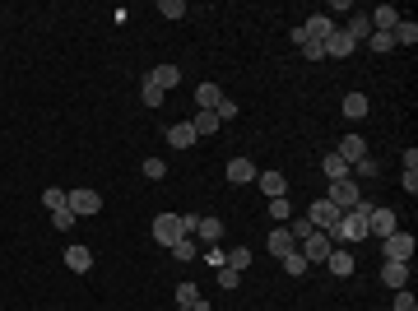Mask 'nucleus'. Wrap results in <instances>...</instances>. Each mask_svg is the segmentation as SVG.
<instances>
[{
  "label": "nucleus",
  "mask_w": 418,
  "mask_h": 311,
  "mask_svg": "<svg viewBox=\"0 0 418 311\" xmlns=\"http://www.w3.org/2000/svg\"><path fill=\"white\" fill-rule=\"evenodd\" d=\"M367 209H372V200H358V209H344L330 237H340V242H367Z\"/></svg>",
  "instance_id": "1"
},
{
  "label": "nucleus",
  "mask_w": 418,
  "mask_h": 311,
  "mask_svg": "<svg viewBox=\"0 0 418 311\" xmlns=\"http://www.w3.org/2000/svg\"><path fill=\"white\" fill-rule=\"evenodd\" d=\"M65 209H70L75 218H89V214H98V209H103V195H98V190H89V186L65 190Z\"/></svg>",
  "instance_id": "2"
},
{
  "label": "nucleus",
  "mask_w": 418,
  "mask_h": 311,
  "mask_svg": "<svg viewBox=\"0 0 418 311\" xmlns=\"http://www.w3.org/2000/svg\"><path fill=\"white\" fill-rule=\"evenodd\" d=\"M325 200L335 204V209H358V200H363V186H358L354 177H344V181H330V195H325Z\"/></svg>",
  "instance_id": "3"
},
{
  "label": "nucleus",
  "mask_w": 418,
  "mask_h": 311,
  "mask_svg": "<svg viewBox=\"0 0 418 311\" xmlns=\"http://www.w3.org/2000/svg\"><path fill=\"white\" fill-rule=\"evenodd\" d=\"M302 218H307V223L316 228V233H335V223H340V209H335L330 200H316Z\"/></svg>",
  "instance_id": "4"
},
{
  "label": "nucleus",
  "mask_w": 418,
  "mask_h": 311,
  "mask_svg": "<svg viewBox=\"0 0 418 311\" xmlns=\"http://www.w3.org/2000/svg\"><path fill=\"white\" fill-rule=\"evenodd\" d=\"M297 28H302V42L325 47V42H330V33H335V19H330V15H311L307 24H297Z\"/></svg>",
  "instance_id": "5"
},
{
  "label": "nucleus",
  "mask_w": 418,
  "mask_h": 311,
  "mask_svg": "<svg viewBox=\"0 0 418 311\" xmlns=\"http://www.w3.org/2000/svg\"><path fill=\"white\" fill-rule=\"evenodd\" d=\"M182 214H158L154 218V242L158 247H172V242H182Z\"/></svg>",
  "instance_id": "6"
},
{
  "label": "nucleus",
  "mask_w": 418,
  "mask_h": 311,
  "mask_svg": "<svg viewBox=\"0 0 418 311\" xmlns=\"http://www.w3.org/2000/svg\"><path fill=\"white\" fill-rule=\"evenodd\" d=\"M330 251H335V237H330V233H311L307 242H302V260H307V265L321 260L325 265V256H330Z\"/></svg>",
  "instance_id": "7"
},
{
  "label": "nucleus",
  "mask_w": 418,
  "mask_h": 311,
  "mask_svg": "<svg viewBox=\"0 0 418 311\" xmlns=\"http://www.w3.org/2000/svg\"><path fill=\"white\" fill-rule=\"evenodd\" d=\"M381 247H386V260H414V237L400 233V228L390 237H381Z\"/></svg>",
  "instance_id": "8"
},
{
  "label": "nucleus",
  "mask_w": 418,
  "mask_h": 311,
  "mask_svg": "<svg viewBox=\"0 0 418 311\" xmlns=\"http://www.w3.org/2000/svg\"><path fill=\"white\" fill-rule=\"evenodd\" d=\"M395 233V209H367V237H390Z\"/></svg>",
  "instance_id": "9"
},
{
  "label": "nucleus",
  "mask_w": 418,
  "mask_h": 311,
  "mask_svg": "<svg viewBox=\"0 0 418 311\" xmlns=\"http://www.w3.org/2000/svg\"><path fill=\"white\" fill-rule=\"evenodd\" d=\"M381 283L395 288V293L409 288V260H386V265H381Z\"/></svg>",
  "instance_id": "10"
},
{
  "label": "nucleus",
  "mask_w": 418,
  "mask_h": 311,
  "mask_svg": "<svg viewBox=\"0 0 418 311\" xmlns=\"http://www.w3.org/2000/svg\"><path fill=\"white\" fill-rule=\"evenodd\" d=\"M256 177H261V168H256L251 158H232L228 163V181L232 186H247V181H256Z\"/></svg>",
  "instance_id": "11"
},
{
  "label": "nucleus",
  "mask_w": 418,
  "mask_h": 311,
  "mask_svg": "<svg viewBox=\"0 0 418 311\" xmlns=\"http://www.w3.org/2000/svg\"><path fill=\"white\" fill-rule=\"evenodd\" d=\"M354 51H358V42H354V37H349L344 28H335V33H330V42H325V56L344 61V56H354Z\"/></svg>",
  "instance_id": "12"
},
{
  "label": "nucleus",
  "mask_w": 418,
  "mask_h": 311,
  "mask_svg": "<svg viewBox=\"0 0 418 311\" xmlns=\"http://www.w3.org/2000/svg\"><path fill=\"white\" fill-rule=\"evenodd\" d=\"M372 33H390V28H395V24H400V10H395V5H376V10H372Z\"/></svg>",
  "instance_id": "13"
},
{
  "label": "nucleus",
  "mask_w": 418,
  "mask_h": 311,
  "mask_svg": "<svg viewBox=\"0 0 418 311\" xmlns=\"http://www.w3.org/2000/svg\"><path fill=\"white\" fill-rule=\"evenodd\" d=\"M325 269H330V274H335V279H349V274H354V251H330V256H325Z\"/></svg>",
  "instance_id": "14"
},
{
  "label": "nucleus",
  "mask_w": 418,
  "mask_h": 311,
  "mask_svg": "<svg viewBox=\"0 0 418 311\" xmlns=\"http://www.w3.org/2000/svg\"><path fill=\"white\" fill-rule=\"evenodd\" d=\"M335 154H340L344 163L354 168L358 158H367V140H363V135H344V140H340V149H335Z\"/></svg>",
  "instance_id": "15"
},
{
  "label": "nucleus",
  "mask_w": 418,
  "mask_h": 311,
  "mask_svg": "<svg viewBox=\"0 0 418 311\" xmlns=\"http://www.w3.org/2000/svg\"><path fill=\"white\" fill-rule=\"evenodd\" d=\"M195 140H200V135H195V125H191V121L168 125V144H172V149H191Z\"/></svg>",
  "instance_id": "16"
},
{
  "label": "nucleus",
  "mask_w": 418,
  "mask_h": 311,
  "mask_svg": "<svg viewBox=\"0 0 418 311\" xmlns=\"http://www.w3.org/2000/svg\"><path fill=\"white\" fill-rule=\"evenodd\" d=\"M265 247H270V256H275V260H284L288 251H297V242H293V233H288V228H275Z\"/></svg>",
  "instance_id": "17"
},
{
  "label": "nucleus",
  "mask_w": 418,
  "mask_h": 311,
  "mask_svg": "<svg viewBox=\"0 0 418 311\" xmlns=\"http://www.w3.org/2000/svg\"><path fill=\"white\" fill-rule=\"evenodd\" d=\"M149 84H154V89H177V84H182V70H177V65H154V70H149Z\"/></svg>",
  "instance_id": "18"
},
{
  "label": "nucleus",
  "mask_w": 418,
  "mask_h": 311,
  "mask_svg": "<svg viewBox=\"0 0 418 311\" xmlns=\"http://www.w3.org/2000/svg\"><path fill=\"white\" fill-rule=\"evenodd\" d=\"M65 265H70L75 274H89V269H93V251H89V247H79V242H75V247L65 251Z\"/></svg>",
  "instance_id": "19"
},
{
  "label": "nucleus",
  "mask_w": 418,
  "mask_h": 311,
  "mask_svg": "<svg viewBox=\"0 0 418 311\" xmlns=\"http://www.w3.org/2000/svg\"><path fill=\"white\" fill-rule=\"evenodd\" d=\"M390 42H395V47H414L418 42V24L414 19H400V24L390 28Z\"/></svg>",
  "instance_id": "20"
},
{
  "label": "nucleus",
  "mask_w": 418,
  "mask_h": 311,
  "mask_svg": "<svg viewBox=\"0 0 418 311\" xmlns=\"http://www.w3.org/2000/svg\"><path fill=\"white\" fill-rule=\"evenodd\" d=\"M195 237H200L204 247H218V242H223V223H218V218H200V223H195Z\"/></svg>",
  "instance_id": "21"
},
{
  "label": "nucleus",
  "mask_w": 418,
  "mask_h": 311,
  "mask_svg": "<svg viewBox=\"0 0 418 311\" xmlns=\"http://www.w3.org/2000/svg\"><path fill=\"white\" fill-rule=\"evenodd\" d=\"M195 103H200V112H214L218 103H223V89H218V84H209V79H204L200 89H195Z\"/></svg>",
  "instance_id": "22"
},
{
  "label": "nucleus",
  "mask_w": 418,
  "mask_h": 311,
  "mask_svg": "<svg viewBox=\"0 0 418 311\" xmlns=\"http://www.w3.org/2000/svg\"><path fill=\"white\" fill-rule=\"evenodd\" d=\"M367 94H349L344 98V116H349V121H363V116H367Z\"/></svg>",
  "instance_id": "23"
},
{
  "label": "nucleus",
  "mask_w": 418,
  "mask_h": 311,
  "mask_svg": "<svg viewBox=\"0 0 418 311\" xmlns=\"http://www.w3.org/2000/svg\"><path fill=\"white\" fill-rule=\"evenodd\" d=\"M191 125H195V135H214V130H223L218 112H195V116H191Z\"/></svg>",
  "instance_id": "24"
},
{
  "label": "nucleus",
  "mask_w": 418,
  "mask_h": 311,
  "mask_svg": "<svg viewBox=\"0 0 418 311\" xmlns=\"http://www.w3.org/2000/svg\"><path fill=\"white\" fill-rule=\"evenodd\" d=\"M321 172L330 177V181H344V177H349V163H344L340 154H325L321 158Z\"/></svg>",
  "instance_id": "25"
},
{
  "label": "nucleus",
  "mask_w": 418,
  "mask_h": 311,
  "mask_svg": "<svg viewBox=\"0 0 418 311\" xmlns=\"http://www.w3.org/2000/svg\"><path fill=\"white\" fill-rule=\"evenodd\" d=\"M344 33H349L354 42H367V37H372V19L367 15H354L349 24H344Z\"/></svg>",
  "instance_id": "26"
},
{
  "label": "nucleus",
  "mask_w": 418,
  "mask_h": 311,
  "mask_svg": "<svg viewBox=\"0 0 418 311\" xmlns=\"http://www.w3.org/2000/svg\"><path fill=\"white\" fill-rule=\"evenodd\" d=\"M256 181H261V190L270 195V200H275V195H284V186H288V181H284V172H261Z\"/></svg>",
  "instance_id": "27"
},
{
  "label": "nucleus",
  "mask_w": 418,
  "mask_h": 311,
  "mask_svg": "<svg viewBox=\"0 0 418 311\" xmlns=\"http://www.w3.org/2000/svg\"><path fill=\"white\" fill-rule=\"evenodd\" d=\"M279 265H284V274H293V279H302V274H307V269H311V265L302 260V251H288V256H284V260H279Z\"/></svg>",
  "instance_id": "28"
},
{
  "label": "nucleus",
  "mask_w": 418,
  "mask_h": 311,
  "mask_svg": "<svg viewBox=\"0 0 418 311\" xmlns=\"http://www.w3.org/2000/svg\"><path fill=\"white\" fill-rule=\"evenodd\" d=\"M349 172H354V181H372V177L381 172V163H372V154H367V158H358V163H354Z\"/></svg>",
  "instance_id": "29"
},
{
  "label": "nucleus",
  "mask_w": 418,
  "mask_h": 311,
  "mask_svg": "<svg viewBox=\"0 0 418 311\" xmlns=\"http://www.w3.org/2000/svg\"><path fill=\"white\" fill-rule=\"evenodd\" d=\"M195 302H200V288H195L191 279H182L177 283V307H195Z\"/></svg>",
  "instance_id": "30"
},
{
  "label": "nucleus",
  "mask_w": 418,
  "mask_h": 311,
  "mask_svg": "<svg viewBox=\"0 0 418 311\" xmlns=\"http://www.w3.org/2000/svg\"><path fill=\"white\" fill-rule=\"evenodd\" d=\"M223 265H228V269H237V274H242V269H247V265H251V251H247V247H232L228 256H223Z\"/></svg>",
  "instance_id": "31"
},
{
  "label": "nucleus",
  "mask_w": 418,
  "mask_h": 311,
  "mask_svg": "<svg viewBox=\"0 0 418 311\" xmlns=\"http://www.w3.org/2000/svg\"><path fill=\"white\" fill-rule=\"evenodd\" d=\"M139 168H144V177H149V181H163V177H168V163H163V158H144Z\"/></svg>",
  "instance_id": "32"
},
{
  "label": "nucleus",
  "mask_w": 418,
  "mask_h": 311,
  "mask_svg": "<svg viewBox=\"0 0 418 311\" xmlns=\"http://www.w3.org/2000/svg\"><path fill=\"white\" fill-rule=\"evenodd\" d=\"M367 51H376V56H386V51H395V42H390V33H372V37H367Z\"/></svg>",
  "instance_id": "33"
},
{
  "label": "nucleus",
  "mask_w": 418,
  "mask_h": 311,
  "mask_svg": "<svg viewBox=\"0 0 418 311\" xmlns=\"http://www.w3.org/2000/svg\"><path fill=\"white\" fill-rule=\"evenodd\" d=\"M42 204L51 209V214H56V209H65V190H61V186H46V190H42Z\"/></svg>",
  "instance_id": "34"
},
{
  "label": "nucleus",
  "mask_w": 418,
  "mask_h": 311,
  "mask_svg": "<svg viewBox=\"0 0 418 311\" xmlns=\"http://www.w3.org/2000/svg\"><path fill=\"white\" fill-rule=\"evenodd\" d=\"M158 15L163 19H186V5L182 0H158Z\"/></svg>",
  "instance_id": "35"
},
{
  "label": "nucleus",
  "mask_w": 418,
  "mask_h": 311,
  "mask_svg": "<svg viewBox=\"0 0 418 311\" xmlns=\"http://www.w3.org/2000/svg\"><path fill=\"white\" fill-rule=\"evenodd\" d=\"M172 256H177V260H195V242H191V237H182V242H172Z\"/></svg>",
  "instance_id": "36"
},
{
  "label": "nucleus",
  "mask_w": 418,
  "mask_h": 311,
  "mask_svg": "<svg viewBox=\"0 0 418 311\" xmlns=\"http://www.w3.org/2000/svg\"><path fill=\"white\" fill-rule=\"evenodd\" d=\"M51 228H56V233H70V228H75V214H70V209H56V214H51Z\"/></svg>",
  "instance_id": "37"
},
{
  "label": "nucleus",
  "mask_w": 418,
  "mask_h": 311,
  "mask_svg": "<svg viewBox=\"0 0 418 311\" xmlns=\"http://www.w3.org/2000/svg\"><path fill=\"white\" fill-rule=\"evenodd\" d=\"M390 311H418V297L409 293V288H400V293H395V307Z\"/></svg>",
  "instance_id": "38"
},
{
  "label": "nucleus",
  "mask_w": 418,
  "mask_h": 311,
  "mask_svg": "<svg viewBox=\"0 0 418 311\" xmlns=\"http://www.w3.org/2000/svg\"><path fill=\"white\" fill-rule=\"evenodd\" d=\"M144 107H163V89H154V84H149V79H144Z\"/></svg>",
  "instance_id": "39"
},
{
  "label": "nucleus",
  "mask_w": 418,
  "mask_h": 311,
  "mask_svg": "<svg viewBox=\"0 0 418 311\" xmlns=\"http://www.w3.org/2000/svg\"><path fill=\"white\" fill-rule=\"evenodd\" d=\"M270 214H275V218H279V223H284V218L293 214V204L284 200V195H275V200H270Z\"/></svg>",
  "instance_id": "40"
},
{
  "label": "nucleus",
  "mask_w": 418,
  "mask_h": 311,
  "mask_svg": "<svg viewBox=\"0 0 418 311\" xmlns=\"http://www.w3.org/2000/svg\"><path fill=\"white\" fill-rule=\"evenodd\" d=\"M288 233H293V242H307V237L316 233V228H311L307 218H293V228H288Z\"/></svg>",
  "instance_id": "41"
},
{
  "label": "nucleus",
  "mask_w": 418,
  "mask_h": 311,
  "mask_svg": "<svg viewBox=\"0 0 418 311\" xmlns=\"http://www.w3.org/2000/svg\"><path fill=\"white\" fill-rule=\"evenodd\" d=\"M218 283H223V288H237V283H242V274H237V269H228V265H218Z\"/></svg>",
  "instance_id": "42"
},
{
  "label": "nucleus",
  "mask_w": 418,
  "mask_h": 311,
  "mask_svg": "<svg viewBox=\"0 0 418 311\" xmlns=\"http://www.w3.org/2000/svg\"><path fill=\"white\" fill-rule=\"evenodd\" d=\"M218 121H232V116H237V112H242V107H237V103H232V98H223V103H218Z\"/></svg>",
  "instance_id": "43"
},
{
  "label": "nucleus",
  "mask_w": 418,
  "mask_h": 311,
  "mask_svg": "<svg viewBox=\"0 0 418 311\" xmlns=\"http://www.w3.org/2000/svg\"><path fill=\"white\" fill-rule=\"evenodd\" d=\"M297 51H302L307 61H321V56H325V47H316V42H302V47H297Z\"/></svg>",
  "instance_id": "44"
},
{
  "label": "nucleus",
  "mask_w": 418,
  "mask_h": 311,
  "mask_svg": "<svg viewBox=\"0 0 418 311\" xmlns=\"http://www.w3.org/2000/svg\"><path fill=\"white\" fill-rule=\"evenodd\" d=\"M404 190H409V195L418 190V168H404Z\"/></svg>",
  "instance_id": "45"
},
{
  "label": "nucleus",
  "mask_w": 418,
  "mask_h": 311,
  "mask_svg": "<svg viewBox=\"0 0 418 311\" xmlns=\"http://www.w3.org/2000/svg\"><path fill=\"white\" fill-rule=\"evenodd\" d=\"M195 223H200V214H182V233L191 237V233H195Z\"/></svg>",
  "instance_id": "46"
},
{
  "label": "nucleus",
  "mask_w": 418,
  "mask_h": 311,
  "mask_svg": "<svg viewBox=\"0 0 418 311\" xmlns=\"http://www.w3.org/2000/svg\"><path fill=\"white\" fill-rule=\"evenodd\" d=\"M182 311H195V307H182Z\"/></svg>",
  "instance_id": "47"
}]
</instances>
